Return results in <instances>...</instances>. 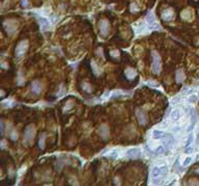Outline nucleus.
<instances>
[{"label": "nucleus", "instance_id": "nucleus-1", "mask_svg": "<svg viewBox=\"0 0 199 186\" xmlns=\"http://www.w3.org/2000/svg\"><path fill=\"white\" fill-rule=\"evenodd\" d=\"M151 56H152V66L151 70L154 74H160L162 70V58L161 55L157 51L152 50L151 51Z\"/></svg>", "mask_w": 199, "mask_h": 186}, {"label": "nucleus", "instance_id": "nucleus-2", "mask_svg": "<svg viewBox=\"0 0 199 186\" xmlns=\"http://www.w3.org/2000/svg\"><path fill=\"white\" fill-rule=\"evenodd\" d=\"M3 29L9 36H12L18 28V21L14 20V19H9L3 22Z\"/></svg>", "mask_w": 199, "mask_h": 186}, {"label": "nucleus", "instance_id": "nucleus-3", "mask_svg": "<svg viewBox=\"0 0 199 186\" xmlns=\"http://www.w3.org/2000/svg\"><path fill=\"white\" fill-rule=\"evenodd\" d=\"M145 19H146V22H147L148 26H149L150 30H161L162 29L161 25L156 22L154 15L152 14L151 12H149V13L146 15V18Z\"/></svg>", "mask_w": 199, "mask_h": 186}, {"label": "nucleus", "instance_id": "nucleus-4", "mask_svg": "<svg viewBox=\"0 0 199 186\" xmlns=\"http://www.w3.org/2000/svg\"><path fill=\"white\" fill-rule=\"evenodd\" d=\"M98 28H99V33L102 36H106L110 33V29H111L110 22H108V20H106V19H101L98 23Z\"/></svg>", "mask_w": 199, "mask_h": 186}, {"label": "nucleus", "instance_id": "nucleus-5", "mask_svg": "<svg viewBox=\"0 0 199 186\" xmlns=\"http://www.w3.org/2000/svg\"><path fill=\"white\" fill-rule=\"evenodd\" d=\"M27 48H28V42L26 40L21 41L15 48V56H17V57L23 56L24 53L27 51Z\"/></svg>", "mask_w": 199, "mask_h": 186}, {"label": "nucleus", "instance_id": "nucleus-6", "mask_svg": "<svg viewBox=\"0 0 199 186\" xmlns=\"http://www.w3.org/2000/svg\"><path fill=\"white\" fill-rule=\"evenodd\" d=\"M36 130H35V126L33 125H28L26 126L25 130H24V138L27 143H33V137H35Z\"/></svg>", "mask_w": 199, "mask_h": 186}, {"label": "nucleus", "instance_id": "nucleus-7", "mask_svg": "<svg viewBox=\"0 0 199 186\" xmlns=\"http://www.w3.org/2000/svg\"><path fill=\"white\" fill-rule=\"evenodd\" d=\"M135 113H136V117H137L139 124L141 125V126H145V125L147 124V122H148L147 114L145 113V112L143 111L141 108H136Z\"/></svg>", "mask_w": 199, "mask_h": 186}, {"label": "nucleus", "instance_id": "nucleus-8", "mask_svg": "<svg viewBox=\"0 0 199 186\" xmlns=\"http://www.w3.org/2000/svg\"><path fill=\"white\" fill-rule=\"evenodd\" d=\"M175 18V13H174V9L171 8V7H168L166 8L164 12L162 13V19L166 22H170Z\"/></svg>", "mask_w": 199, "mask_h": 186}, {"label": "nucleus", "instance_id": "nucleus-9", "mask_svg": "<svg viewBox=\"0 0 199 186\" xmlns=\"http://www.w3.org/2000/svg\"><path fill=\"white\" fill-rule=\"evenodd\" d=\"M99 136L104 141H106L110 138V128H108V126L106 124H102L99 127Z\"/></svg>", "mask_w": 199, "mask_h": 186}, {"label": "nucleus", "instance_id": "nucleus-10", "mask_svg": "<svg viewBox=\"0 0 199 186\" xmlns=\"http://www.w3.org/2000/svg\"><path fill=\"white\" fill-rule=\"evenodd\" d=\"M126 157L130 159H138L141 157V150L139 148H132L129 149L126 152Z\"/></svg>", "mask_w": 199, "mask_h": 186}, {"label": "nucleus", "instance_id": "nucleus-11", "mask_svg": "<svg viewBox=\"0 0 199 186\" xmlns=\"http://www.w3.org/2000/svg\"><path fill=\"white\" fill-rule=\"evenodd\" d=\"M38 20H39V24H40V26H41V29H42L43 31L47 30V29L49 28L50 23L48 19L44 18V17H38Z\"/></svg>", "mask_w": 199, "mask_h": 186}, {"label": "nucleus", "instance_id": "nucleus-12", "mask_svg": "<svg viewBox=\"0 0 199 186\" xmlns=\"http://www.w3.org/2000/svg\"><path fill=\"white\" fill-rule=\"evenodd\" d=\"M124 74L126 76V78L129 80L135 79V78L138 76L137 71H136L135 69H132V68H126L125 71H124Z\"/></svg>", "mask_w": 199, "mask_h": 186}, {"label": "nucleus", "instance_id": "nucleus-13", "mask_svg": "<svg viewBox=\"0 0 199 186\" xmlns=\"http://www.w3.org/2000/svg\"><path fill=\"white\" fill-rule=\"evenodd\" d=\"M31 92L35 93L36 95H39L41 93V90H42V85H41V83L39 80H35V81L31 82Z\"/></svg>", "mask_w": 199, "mask_h": 186}, {"label": "nucleus", "instance_id": "nucleus-14", "mask_svg": "<svg viewBox=\"0 0 199 186\" xmlns=\"http://www.w3.org/2000/svg\"><path fill=\"white\" fill-rule=\"evenodd\" d=\"M184 77H186V75H184V71L183 69H178L176 71L175 80L177 83H183V81L184 80Z\"/></svg>", "mask_w": 199, "mask_h": 186}, {"label": "nucleus", "instance_id": "nucleus-15", "mask_svg": "<svg viewBox=\"0 0 199 186\" xmlns=\"http://www.w3.org/2000/svg\"><path fill=\"white\" fill-rule=\"evenodd\" d=\"M91 69H92L93 73H94V74H95L96 76H99V75L102 74V70H101L100 68H99V66L95 63V60H94V59L91 60Z\"/></svg>", "mask_w": 199, "mask_h": 186}, {"label": "nucleus", "instance_id": "nucleus-16", "mask_svg": "<svg viewBox=\"0 0 199 186\" xmlns=\"http://www.w3.org/2000/svg\"><path fill=\"white\" fill-rule=\"evenodd\" d=\"M151 177L153 179H159V178L162 177V170L161 166H155V167L152 168L151 171ZM163 178V177H162Z\"/></svg>", "mask_w": 199, "mask_h": 186}, {"label": "nucleus", "instance_id": "nucleus-17", "mask_svg": "<svg viewBox=\"0 0 199 186\" xmlns=\"http://www.w3.org/2000/svg\"><path fill=\"white\" fill-rule=\"evenodd\" d=\"M81 90H84V92L88 93V94H90V93L93 92V87H92V85L90 84V83L86 82V81H82L81 82Z\"/></svg>", "mask_w": 199, "mask_h": 186}, {"label": "nucleus", "instance_id": "nucleus-18", "mask_svg": "<svg viewBox=\"0 0 199 186\" xmlns=\"http://www.w3.org/2000/svg\"><path fill=\"white\" fill-rule=\"evenodd\" d=\"M193 15H192V11L189 8L184 9V11L181 12V18L184 19V20H191Z\"/></svg>", "mask_w": 199, "mask_h": 186}, {"label": "nucleus", "instance_id": "nucleus-19", "mask_svg": "<svg viewBox=\"0 0 199 186\" xmlns=\"http://www.w3.org/2000/svg\"><path fill=\"white\" fill-rule=\"evenodd\" d=\"M167 136H168V138H166V140L164 141V146L166 148H170L174 144V137L171 134H167Z\"/></svg>", "mask_w": 199, "mask_h": 186}, {"label": "nucleus", "instance_id": "nucleus-20", "mask_svg": "<svg viewBox=\"0 0 199 186\" xmlns=\"http://www.w3.org/2000/svg\"><path fill=\"white\" fill-rule=\"evenodd\" d=\"M164 136H166V133H164L161 130H153V132H152V137L154 139H161Z\"/></svg>", "mask_w": 199, "mask_h": 186}, {"label": "nucleus", "instance_id": "nucleus-21", "mask_svg": "<svg viewBox=\"0 0 199 186\" xmlns=\"http://www.w3.org/2000/svg\"><path fill=\"white\" fill-rule=\"evenodd\" d=\"M45 141H46V133L43 132L40 135V138H39V147H40L41 150L45 148Z\"/></svg>", "mask_w": 199, "mask_h": 186}, {"label": "nucleus", "instance_id": "nucleus-22", "mask_svg": "<svg viewBox=\"0 0 199 186\" xmlns=\"http://www.w3.org/2000/svg\"><path fill=\"white\" fill-rule=\"evenodd\" d=\"M171 120L172 121H177V120L179 119V117H180V110H179V109H175V110H173L171 112Z\"/></svg>", "mask_w": 199, "mask_h": 186}, {"label": "nucleus", "instance_id": "nucleus-23", "mask_svg": "<svg viewBox=\"0 0 199 186\" xmlns=\"http://www.w3.org/2000/svg\"><path fill=\"white\" fill-rule=\"evenodd\" d=\"M190 116H191V123L196 124V122H197V120H198V117H197V113H196V111L194 108L190 109Z\"/></svg>", "mask_w": 199, "mask_h": 186}, {"label": "nucleus", "instance_id": "nucleus-24", "mask_svg": "<svg viewBox=\"0 0 199 186\" xmlns=\"http://www.w3.org/2000/svg\"><path fill=\"white\" fill-rule=\"evenodd\" d=\"M194 141V135L192 132H190V134L188 135V137H187V141H186V145H184V148H187V147L191 146V144Z\"/></svg>", "mask_w": 199, "mask_h": 186}, {"label": "nucleus", "instance_id": "nucleus-25", "mask_svg": "<svg viewBox=\"0 0 199 186\" xmlns=\"http://www.w3.org/2000/svg\"><path fill=\"white\" fill-rule=\"evenodd\" d=\"M73 105H74V102L72 101V100H68L66 103V106L64 107V111H69L70 109L73 108Z\"/></svg>", "mask_w": 199, "mask_h": 186}, {"label": "nucleus", "instance_id": "nucleus-26", "mask_svg": "<svg viewBox=\"0 0 199 186\" xmlns=\"http://www.w3.org/2000/svg\"><path fill=\"white\" fill-rule=\"evenodd\" d=\"M197 100H198V96L197 95H192V96H190L188 98V101L190 102V103H196L197 102Z\"/></svg>", "mask_w": 199, "mask_h": 186}, {"label": "nucleus", "instance_id": "nucleus-27", "mask_svg": "<svg viewBox=\"0 0 199 186\" xmlns=\"http://www.w3.org/2000/svg\"><path fill=\"white\" fill-rule=\"evenodd\" d=\"M65 93H66V86H65L64 84H62V85H60V92H59V94H57V96H59V97L64 96Z\"/></svg>", "mask_w": 199, "mask_h": 186}, {"label": "nucleus", "instance_id": "nucleus-28", "mask_svg": "<svg viewBox=\"0 0 199 186\" xmlns=\"http://www.w3.org/2000/svg\"><path fill=\"white\" fill-rule=\"evenodd\" d=\"M165 152V147L164 146H159L156 148V150H155V154L156 155H161V154H163Z\"/></svg>", "mask_w": 199, "mask_h": 186}, {"label": "nucleus", "instance_id": "nucleus-29", "mask_svg": "<svg viewBox=\"0 0 199 186\" xmlns=\"http://www.w3.org/2000/svg\"><path fill=\"white\" fill-rule=\"evenodd\" d=\"M9 137L12 138V140H17V138H18V134H17V132H16V130H12L11 131V134H9Z\"/></svg>", "mask_w": 199, "mask_h": 186}, {"label": "nucleus", "instance_id": "nucleus-30", "mask_svg": "<svg viewBox=\"0 0 199 186\" xmlns=\"http://www.w3.org/2000/svg\"><path fill=\"white\" fill-rule=\"evenodd\" d=\"M130 12L133 14V13H137V12H139V7L136 3H132L130 4Z\"/></svg>", "mask_w": 199, "mask_h": 186}, {"label": "nucleus", "instance_id": "nucleus-31", "mask_svg": "<svg viewBox=\"0 0 199 186\" xmlns=\"http://www.w3.org/2000/svg\"><path fill=\"white\" fill-rule=\"evenodd\" d=\"M161 170H162V177H165L168 174V167L166 165H163L161 166Z\"/></svg>", "mask_w": 199, "mask_h": 186}, {"label": "nucleus", "instance_id": "nucleus-32", "mask_svg": "<svg viewBox=\"0 0 199 186\" xmlns=\"http://www.w3.org/2000/svg\"><path fill=\"white\" fill-rule=\"evenodd\" d=\"M108 157L111 159H116L118 157V151H113L110 153V155H108Z\"/></svg>", "mask_w": 199, "mask_h": 186}, {"label": "nucleus", "instance_id": "nucleus-33", "mask_svg": "<svg viewBox=\"0 0 199 186\" xmlns=\"http://www.w3.org/2000/svg\"><path fill=\"white\" fill-rule=\"evenodd\" d=\"M191 162H192V158H191V157H187L186 159H184L183 165H184V166H188Z\"/></svg>", "mask_w": 199, "mask_h": 186}, {"label": "nucleus", "instance_id": "nucleus-34", "mask_svg": "<svg viewBox=\"0 0 199 186\" xmlns=\"http://www.w3.org/2000/svg\"><path fill=\"white\" fill-rule=\"evenodd\" d=\"M21 5L23 7H27L29 5V0H21Z\"/></svg>", "mask_w": 199, "mask_h": 186}, {"label": "nucleus", "instance_id": "nucleus-35", "mask_svg": "<svg viewBox=\"0 0 199 186\" xmlns=\"http://www.w3.org/2000/svg\"><path fill=\"white\" fill-rule=\"evenodd\" d=\"M193 151H194V148H193V147H190V146H189V147H187V148H186V150H184V152H186L187 154H191Z\"/></svg>", "mask_w": 199, "mask_h": 186}, {"label": "nucleus", "instance_id": "nucleus-36", "mask_svg": "<svg viewBox=\"0 0 199 186\" xmlns=\"http://www.w3.org/2000/svg\"><path fill=\"white\" fill-rule=\"evenodd\" d=\"M110 54H111L112 57H118L119 52H118V51H116V50H113V51H111V52H110Z\"/></svg>", "mask_w": 199, "mask_h": 186}, {"label": "nucleus", "instance_id": "nucleus-37", "mask_svg": "<svg viewBox=\"0 0 199 186\" xmlns=\"http://www.w3.org/2000/svg\"><path fill=\"white\" fill-rule=\"evenodd\" d=\"M0 125H1V130H0V133H1V136H3V134H4V128H5V126H4V121H1Z\"/></svg>", "mask_w": 199, "mask_h": 186}, {"label": "nucleus", "instance_id": "nucleus-38", "mask_svg": "<svg viewBox=\"0 0 199 186\" xmlns=\"http://www.w3.org/2000/svg\"><path fill=\"white\" fill-rule=\"evenodd\" d=\"M194 126H195V124H194V123H191L190 125H189L188 128H187V132H188V133L192 132V130H193V128H194Z\"/></svg>", "mask_w": 199, "mask_h": 186}, {"label": "nucleus", "instance_id": "nucleus-39", "mask_svg": "<svg viewBox=\"0 0 199 186\" xmlns=\"http://www.w3.org/2000/svg\"><path fill=\"white\" fill-rule=\"evenodd\" d=\"M148 84L151 85V86H159V82H155L153 80H149V81H148Z\"/></svg>", "mask_w": 199, "mask_h": 186}, {"label": "nucleus", "instance_id": "nucleus-40", "mask_svg": "<svg viewBox=\"0 0 199 186\" xmlns=\"http://www.w3.org/2000/svg\"><path fill=\"white\" fill-rule=\"evenodd\" d=\"M5 148V140H4L3 138L1 139V149L3 150V149Z\"/></svg>", "mask_w": 199, "mask_h": 186}, {"label": "nucleus", "instance_id": "nucleus-41", "mask_svg": "<svg viewBox=\"0 0 199 186\" xmlns=\"http://www.w3.org/2000/svg\"><path fill=\"white\" fill-rule=\"evenodd\" d=\"M4 96H5V93H4V90H1V100H3L4 98H5Z\"/></svg>", "mask_w": 199, "mask_h": 186}, {"label": "nucleus", "instance_id": "nucleus-42", "mask_svg": "<svg viewBox=\"0 0 199 186\" xmlns=\"http://www.w3.org/2000/svg\"><path fill=\"white\" fill-rule=\"evenodd\" d=\"M199 145V132L197 133V136H196V146Z\"/></svg>", "mask_w": 199, "mask_h": 186}, {"label": "nucleus", "instance_id": "nucleus-43", "mask_svg": "<svg viewBox=\"0 0 199 186\" xmlns=\"http://www.w3.org/2000/svg\"><path fill=\"white\" fill-rule=\"evenodd\" d=\"M195 43H196V45H198V46H199V36H198V38H196Z\"/></svg>", "mask_w": 199, "mask_h": 186}, {"label": "nucleus", "instance_id": "nucleus-44", "mask_svg": "<svg viewBox=\"0 0 199 186\" xmlns=\"http://www.w3.org/2000/svg\"><path fill=\"white\" fill-rule=\"evenodd\" d=\"M198 14H199V9H198Z\"/></svg>", "mask_w": 199, "mask_h": 186}]
</instances>
